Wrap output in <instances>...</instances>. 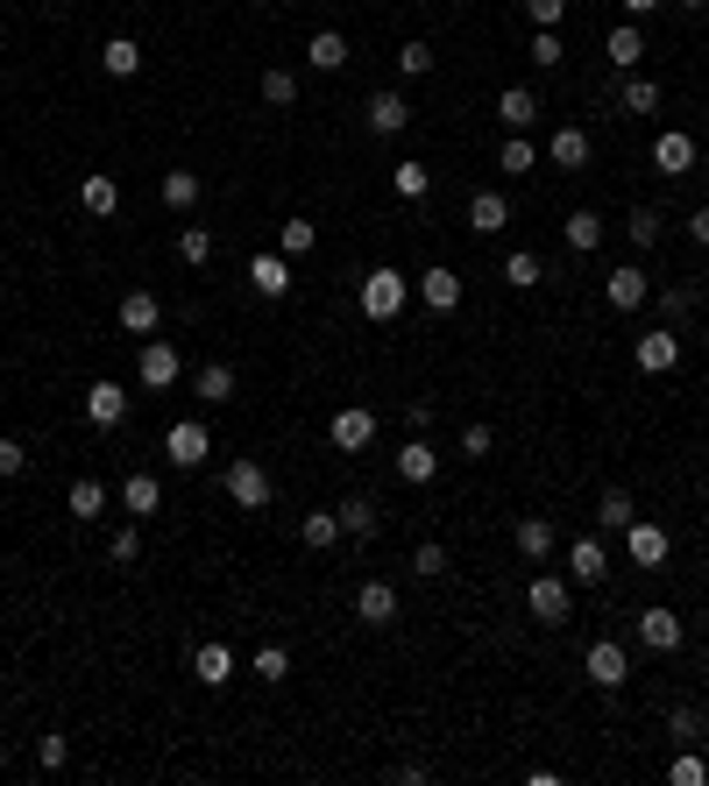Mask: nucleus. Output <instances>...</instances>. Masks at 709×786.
<instances>
[{"label": "nucleus", "mask_w": 709, "mask_h": 786, "mask_svg": "<svg viewBox=\"0 0 709 786\" xmlns=\"http://www.w3.org/2000/svg\"><path fill=\"white\" fill-rule=\"evenodd\" d=\"M532 163H540V149H532L525 136H511L504 149H496V170H511V178H525V170H532Z\"/></svg>", "instance_id": "43"}, {"label": "nucleus", "mask_w": 709, "mask_h": 786, "mask_svg": "<svg viewBox=\"0 0 709 786\" xmlns=\"http://www.w3.org/2000/svg\"><path fill=\"white\" fill-rule=\"evenodd\" d=\"M653 8H660V0H624V14H639V22H646Z\"/></svg>", "instance_id": "59"}, {"label": "nucleus", "mask_w": 709, "mask_h": 786, "mask_svg": "<svg viewBox=\"0 0 709 786\" xmlns=\"http://www.w3.org/2000/svg\"><path fill=\"white\" fill-rule=\"evenodd\" d=\"M191 390H199L206 405H235V369H227V361H206V369H199V382H191Z\"/></svg>", "instance_id": "32"}, {"label": "nucleus", "mask_w": 709, "mask_h": 786, "mask_svg": "<svg viewBox=\"0 0 709 786\" xmlns=\"http://www.w3.org/2000/svg\"><path fill=\"white\" fill-rule=\"evenodd\" d=\"M0 773H8V744H0Z\"/></svg>", "instance_id": "60"}, {"label": "nucleus", "mask_w": 709, "mask_h": 786, "mask_svg": "<svg viewBox=\"0 0 709 786\" xmlns=\"http://www.w3.org/2000/svg\"><path fill=\"white\" fill-rule=\"evenodd\" d=\"M688 8H702V0H688Z\"/></svg>", "instance_id": "61"}, {"label": "nucleus", "mask_w": 709, "mask_h": 786, "mask_svg": "<svg viewBox=\"0 0 709 786\" xmlns=\"http://www.w3.org/2000/svg\"><path fill=\"white\" fill-rule=\"evenodd\" d=\"M305 64H313V71H341V64H348V36H341V29H319L313 43H305Z\"/></svg>", "instance_id": "27"}, {"label": "nucleus", "mask_w": 709, "mask_h": 786, "mask_svg": "<svg viewBox=\"0 0 709 786\" xmlns=\"http://www.w3.org/2000/svg\"><path fill=\"white\" fill-rule=\"evenodd\" d=\"M688 235H696V241L709 248V206H696V213H688Z\"/></svg>", "instance_id": "58"}, {"label": "nucleus", "mask_w": 709, "mask_h": 786, "mask_svg": "<svg viewBox=\"0 0 709 786\" xmlns=\"http://www.w3.org/2000/svg\"><path fill=\"white\" fill-rule=\"evenodd\" d=\"M391 191H397V199H426V191H433V170H426V163H397V170H391Z\"/></svg>", "instance_id": "40"}, {"label": "nucleus", "mask_w": 709, "mask_h": 786, "mask_svg": "<svg viewBox=\"0 0 709 786\" xmlns=\"http://www.w3.org/2000/svg\"><path fill=\"white\" fill-rule=\"evenodd\" d=\"M206 454H214V432H206L199 418H178V426L164 432V461H170V468H199Z\"/></svg>", "instance_id": "4"}, {"label": "nucleus", "mask_w": 709, "mask_h": 786, "mask_svg": "<svg viewBox=\"0 0 709 786\" xmlns=\"http://www.w3.org/2000/svg\"><path fill=\"white\" fill-rule=\"evenodd\" d=\"M681 638H688V630H681V617H674V609H639V645L646 651H681Z\"/></svg>", "instance_id": "9"}, {"label": "nucleus", "mask_w": 709, "mask_h": 786, "mask_svg": "<svg viewBox=\"0 0 709 786\" xmlns=\"http://www.w3.org/2000/svg\"><path fill=\"white\" fill-rule=\"evenodd\" d=\"M79 206H86V213H92V220H107V213H114V206H121V185H114V178H107V170H92V178L79 185Z\"/></svg>", "instance_id": "29"}, {"label": "nucleus", "mask_w": 709, "mask_h": 786, "mask_svg": "<svg viewBox=\"0 0 709 786\" xmlns=\"http://www.w3.org/2000/svg\"><path fill=\"white\" fill-rule=\"evenodd\" d=\"M100 71H107V79H136V71H142V43H136V36H107V43H100Z\"/></svg>", "instance_id": "23"}, {"label": "nucleus", "mask_w": 709, "mask_h": 786, "mask_svg": "<svg viewBox=\"0 0 709 786\" xmlns=\"http://www.w3.org/2000/svg\"><path fill=\"white\" fill-rule=\"evenodd\" d=\"M355 624H370V630L397 624V588L391 581H362L355 588Z\"/></svg>", "instance_id": "8"}, {"label": "nucleus", "mask_w": 709, "mask_h": 786, "mask_svg": "<svg viewBox=\"0 0 709 786\" xmlns=\"http://www.w3.org/2000/svg\"><path fill=\"white\" fill-rule=\"evenodd\" d=\"M660 312H667V319H688V312H696V291H688V283H674V291H660Z\"/></svg>", "instance_id": "55"}, {"label": "nucleus", "mask_w": 709, "mask_h": 786, "mask_svg": "<svg viewBox=\"0 0 709 786\" xmlns=\"http://www.w3.org/2000/svg\"><path fill=\"white\" fill-rule=\"evenodd\" d=\"M433 475H440V454L426 447V439H405V447H397V482H412V489H426L433 482Z\"/></svg>", "instance_id": "14"}, {"label": "nucleus", "mask_w": 709, "mask_h": 786, "mask_svg": "<svg viewBox=\"0 0 709 786\" xmlns=\"http://www.w3.org/2000/svg\"><path fill=\"white\" fill-rule=\"evenodd\" d=\"M418 298H426L433 312H454V305H462V277H454L447 262H433V270L418 277Z\"/></svg>", "instance_id": "25"}, {"label": "nucleus", "mask_w": 709, "mask_h": 786, "mask_svg": "<svg viewBox=\"0 0 709 786\" xmlns=\"http://www.w3.org/2000/svg\"><path fill=\"white\" fill-rule=\"evenodd\" d=\"M327 439L341 454H362L376 439V411H362V405H348V411H334V426H327Z\"/></svg>", "instance_id": "11"}, {"label": "nucleus", "mask_w": 709, "mask_h": 786, "mask_svg": "<svg viewBox=\"0 0 709 786\" xmlns=\"http://www.w3.org/2000/svg\"><path fill=\"white\" fill-rule=\"evenodd\" d=\"M227 496H235L242 510H263V504H270V475H263L256 461H235V468H227Z\"/></svg>", "instance_id": "15"}, {"label": "nucleus", "mask_w": 709, "mask_h": 786, "mask_svg": "<svg viewBox=\"0 0 709 786\" xmlns=\"http://www.w3.org/2000/svg\"><path fill=\"white\" fill-rule=\"evenodd\" d=\"M334 517H341V539H376V504H370V496L334 504Z\"/></svg>", "instance_id": "28"}, {"label": "nucleus", "mask_w": 709, "mask_h": 786, "mask_svg": "<svg viewBox=\"0 0 709 786\" xmlns=\"http://www.w3.org/2000/svg\"><path fill=\"white\" fill-rule=\"evenodd\" d=\"M100 510H107V482H92V475H79V482H71V517H79V525H92Z\"/></svg>", "instance_id": "36"}, {"label": "nucleus", "mask_w": 709, "mask_h": 786, "mask_svg": "<svg viewBox=\"0 0 709 786\" xmlns=\"http://www.w3.org/2000/svg\"><path fill=\"white\" fill-rule=\"evenodd\" d=\"M546 157L561 163V170H589V128H553Z\"/></svg>", "instance_id": "26"}, {"label": "nucleus", "mask_w": 709, "mask_h": 786, "mask_svg": "<svg viewBox=\"0 0 709 786\" xmlns=\"http://www.w3.org/2000/svg\"><path fill=\"white\" fill-rule=\"evenodd\" d=\"M263 100H270V107H292V100H298V71L270 64V71H263Z\"/></svg>", "instance_id": "42"}, {"label": "nucleus", "mask_w": 709, "mask_h": 786, "mask_svg": "<svg viewBox=\"0 0 709 786\" xmlns=\"http://www.w3.org/2000/svg\"><path fill=\"white\" fill-rule=\"evenodd\" d=\"M313 241H319V227H313V220H284V227H277V256H292V262H298V256H313Z\"/></svg>", "instance_id": "38"}, {"label": "nucleus", "mask_w": 709, "mask_h": 786, "mask_svg": "<svg viewBox=\"0 0 709 786\" xmlns=\"http://www.w3.org/2000/svg\"><path fill=\"white\" fill-rule=\"evenodd\" d=\"M631 517H639V504H631V489H603V504H597V525H603V531H624Z\"/></svg>", "instance_id": "37"}, {"label": "nucleus", "mask_w": 709, "mask_h": 786, "mask_svg": "<svg viewBox=\"0 0 709 786\" xmlns=\"http://www.w3.org/2000/svg\"><path fill=\"white\" fill-rule=\"evenodd\" d=\"M618 100H624V113H653V107H660V86H653V79H624Z\"/></svg>", "instance_id": "46"}, {"label": "nucleus", "mask_w": 709, "mask_h": 786, "mask_svg": "<svg viewBox=\"0 0 709 786\" xmlns=\"http://www.w3.org/2000/svg\"><path fill=\"white\" fill-rule=\"evenodd\" d=\"M511 227V199L504 191H475L469 199V235H504Z\"/></svg>", "instance_id": "19"}, {"label": "nucleus", "mask_w": 709, "mask_h": 786, "mask_svg": "<svg viewBox=\"0 0 709 786\" xmlns=\"http://www.w3.org/2000/svg\"><path fill=\"white\" fill-rule=\"evenodd\" d=\"M540 277H546V270H540V256H532V248H519V256H504V283H519V291H532Z\"/></svg>", "instance_id": "44"}, {"label": "nucleus", "mask_w": 709, "mask_h": 786, "mask_svg": "<svg viewBox=\"0 0 709 786\" xmlns=\"http://www.w3.org/2000/svg\"><path fill=\"white\" fill-rule=\"evenodd\" d=\"M114 319H121V334L149 340V334H157V326H164V298H157V291H128V298H121V312H114Z\"/></svg>", "instance_id": "7"}, {"label": "nucleus", "mask_w": 709, "mask_h": 786, "mask_svg": "<svg viewBox=\"0 0 709 786\" xmlns=\"http://www.w3.org/2000/svg\"><path fill=\"white\" fill-rule=\"evenodd\" d=\"M667 779H674V786H702V779H709V765H702V752H681L674 765H667Z\"/></svg>", "instance_id": "48"}, {"label": "nucleus", "mask_w": 709, "mask_h": 786, "mask_svg": "<svg viewBox=\"0 0 709 786\" xmlns=\"http://www.w3.org/2000/svg\"><path fill=\"white\" fill-rule=\"evenodd\" d=\"M525 57H532V64H546V71H553V64H561L568 50H561V36H553V29H532V50H525Z\"/></svg>", "instance_id": "50"}, {"label": "nucleus", "mask_w": 709, "mask_h": 786, "mask_svg": "<svg viewBox=\"0 0 709 786\" xmlns=\"http://www.w3.org/2000/svg\"><path fill=\"white\" fill-rule=\"evenodd\" d=\"M178 256H185V270H206L214 262V235L206 227H178Z\"/></svg>", "instance_id": "39"}, {"label": "nucleus", "mask_w": 709, "mask_h": 786, "mask_svg": "<svg viewBox=\"0 0 709 786\" xmlns=\"http://www.w3.org/2000/svg\"><path fill=\"white\" fill-rule=\"evenodd\" d=\"M36 765H43V773H65V765H71V737L43 730V737H36Z\"/></svg>", "instance_id": "41"}, {"label": "nucleus", "mask_w": 709, "mask_h": 786, "mask_svg": "<svg viewBox=\"0 0 709 786\" xmlns=\"http://www.w3.org/2000/svg\"><path fill=\"white\" fill-rule=\"evenodd\" d=\"M107 553H114L121 567H136V560H142V539H136V525H121V531H114V539H107Z\"/></svg>", "instance_id": "52"}, {"label": "nucleus", "mask_w": 709, "mask_h": 786, "mask_svg": "<svg viewBox=\"0 0 709 786\" xmlns=\"http://www.w3.org/2000/svg\"><path fill=\"white\" fill-rule=\"evenodd\" d=\"M511 546H519V560H546V553H553V525H546V517H519Z\"/></svg>", "instance_id": "30"}, {"label": "nucleus", "mask_w": 709, "mask_h": 786, "mask_svg": "<svg viewBox=\"0 0 709 786\" xmlns=\"http://www.w3.org/2000/svg\"><path fill=\"white\" fill-rule=\"evenodd\" d=\"M582 674H589V687H603V695H618V687L631 680V651L618 645V638H597L582 651Z\"/></svg>", "instance_id": "2"}, {"label": "nucleus", "mask_w": 709, "mask_h": 786, "mask_svg": "<svg viewBox=\"0 0 709 786\" xmlns=\"http://www.w3.org/2000/svg\"><path fill=\"white\" fill-rule=\"evenodd\" d=\"M490 447H496V432L483 426V418H475V426H462V454H469V461H483Z\"/></svg>", "instance_id": "53"}, {"label": "nucleus", "mask_w": 709, "mask_h": 786, "mask_svg": "<svg viewBox=\"0 0 709 786\" xmlns=\"http://www.w3.org/2000/svg\"><path fill=\"white\" fill-rule=\"evenodd\" d=\"M603 50H610V64H618V71H639V57H646V36L624 22V29H610V43H603Z\"/></svg>", "instance_id": "35"}, {"label": "nucleus", "mask_w": 709, "mask_h": 786, "mask_svg": "<svg viewBox=\"0 0 709 786\" xmlns=\"http://www.w3.org/2000/svg\"><path fill=\"white\" fill-rule=\"evenodd\" d=\"M603 298H610V312H639V305L653 298V283H646L639 262H624V270H610V277H603Z\"/></svg>", "instance_id": "5"}, {"label": "nucleus", "mask_w": 709, "mask_h": 786, "mask_svg": "<svg viewBox=\"0 0 709 786\" xmlns=\"http://www.w3.org/2000/svg\"><path fill=\"white\" fill-rule=\"evenodd\" d=\"M561 235H568V248H574V256H597V241H603V220L582 206V213H568V227H561Z\"/></svg>", "instance_id": "34"}, {"label": "nucleus", "mask_w": 709, "mask_h": 786, "mask_svg": "<svg viewBox=\"0 0 709 786\" xmlns=\"http://www.w3.org/2000/svg\"><path fill=\"white\" fill-rule=\"evenodd\" d=\"M653 170H667V178H681V170H696V136H681V128H667V136L653 142Z\"/></svg>", "instance_id": "21"}, {"label": "nucleus", "mask_w": 709, "mask_h": 786, "mask_svg": "<svg viewBox=\"0 0 709 786\" xmlns=\"http://www.w3.org/2000/svg\"><path fill=\"white\" fill-rule=\"evenodd\" d=\"M121 510L128 517H149V510H164V482H157V475H121Z\"/></svg>", "instance_id": "22"}, {"label": "nucleus", "mask_w": 709, "mask_h": 786, "mask_svg": "<svg viewBox=\"0 0 709 786\" xmlns=\"http://www.w3.org/2000/svg\"><path fill=\"white\" fill-rule=\"evenodd\" d=\"M412 574H426V581H440V574H447V546H433V539H426V546L412 553Z\"/></svg>", "instance_id": "51"}, {"label": "nucleus", "mask_w": 709, "mask_h": 786, "mask_svg": "<svg viewBox=\"0 0 709 786\" xmlns=\"http://www.w3.org/2000/svg\"><path fill=\"white\" fill-rule=\"evenodd\" d=\"M86 418H92V426H121V418H128V390H121L114 376H100V382L86 390Z\"/></svg>", "instance_id": "13"}, {"label": "nucleus", "mask_w": 709, "mask_h": 786, "mask_svg": "<svg viewBox=\"0 0 709 786\" xmlns=\"http://www.w3.org/2000/svg\"><path fill=\"white\" fill-rule=\"evenodd\" d=\"M397 71H405V79H426V71H433V43H418V36H412V43L397 50Z\"/></svg>", "instance_id": "47"}, {"label": "nucleus", "mask_w": 709, "mask_h": 786, "mask_svg": "<svg viewBox=\"0 0 709 786\" xmlns=\"http://www.w3.org/2000/svg\"><path fill=\"white\" fill-rule=\"evenodd\" d=\"M624 235H631V248H653V241H660V213H653V206H631Z\"/></svg>", "instance_id": "45"}, {"label": "nucleus", "mask_w": 709, "mask_h": 786, "mask_svg": "<svg viewBox=\"0 0 709 786\" xmlns=\"http://www.w3.org/2000/svg\"><path fill=\"white\" fill-rule=\"evenodd\" d=\"M178 376H185L178 348H170V340H142V382H149V390H170Z\"/></svg>", "instance_id": "17"}, {"label": "nucleus", "mask_w": 709, "mask_h": 786, "mask_svg": "<svg viewBox=\"0 0 709 786\" xmlns=\"http://www.w3.org/2000/svg\"><path fill=\"white\" fill-rule=\"evenodd\" d=\"M568 574H574L582 588H597L603 574H610V553H603V539H597V531H582V539L568 546Z\"/></svg>", "instance_id": "12"}, {"label": "nucleus", "mask_w": 709, "mask_h": 786, "mask_svg": "<svg viewBox=\"0 0 709 786\" xmlns=\"http://www.w3.org/2000/svg\"><path fill=\"white\" fill-rule=\"evenodd\" d=\"M568 609H574V588L561 581V574H532V581H525V617L568 624Z\"/></svg>", "instance_id": "3"}, {"label": "nucleus", "mask_w": 709, "mask_h": 786, "mask_svg": "<svg viewBox=\"0 0 709 786\" xmlns=\"http://www.w3.org/2000/svg\"><path fill=\"white\" fill-rule=\"evenodd\" d=\"M405 298H412V277L391 270V262L362 277V319H397V312H405Z\"/></svg>", "instance_id": "1"}, {"label": "nucleus", "mask_w": 709, "mask_h": 786, "mask_svg": "<svg viewBox=\"0 0 709 786\" xmlns=\"http://www.w3.org/2000/svg\"><path fill=\"white\" fill-rule=\"evenodd\" d=\"M22 468H29L22 439H0V482H8V475H22Z\"/></svg>", "instance_id": "56"}, {"label": "nucleus", "mask_w": 709, "mask_h": 786, "mask_svg": "<svg viewBox=\"0 0 709 786\" xmlns=\"http://www.w3.org/2000/svg\"><path fill=\"white\" fill-rule=\"evenodd\" d=\"M191 680H199V687H227V680H235V651H227V645H199V651H191Z\"/></svg>", "instance_id": "24"}, {"label": "nucleus", "mask_w": 709, "mask_h": 786, "mask_svg": "<svg viewBox=\"0 0 709 786\" xmlns=\"http://www.w3.org/2000/svg\"><path fill=\"white\" fill-rule=\"evenodd\" d=\"M284 674H292V651H284V645H263V651H256V680H284Z\"/></svg>", "instance_id": "49"}, {"label": "nucleus", "mask_w": 709, "mask_h": 786, "mask_svg": "<svg viewBox=\"0 0 709 786\" xmlns=\"http://www.w3.org/2000/svg\"><path fill=\"white\" fill-rule=\"evenodd\" d=\"M674 361H681V334H674V326H660V334L639 340V376H667Z\"/></svg>", "instance_id": "16"}, {"label": "nucleus", "mask_w": 709, "mask_h": 786, "mask_svg": "<svg viewBox=\"0 0 709 786\" xmlns=\"http://www.w3.org/2000/svg\"><path fill=\"white\" fill-rule=\"evenodd\" d=\"M362 113H370L376 136H405V128H412V100H405V92H391V86L370 92V107H362Z\"/></svg>", "instance_id": "10"}, {"label": "nucleus", "mask_w": 709, "mask_h": 786, "mask_svg": "<svg viewBox=\"0 0 709 786\" xmlns=\"http://www.w3.org/2000/svg\"><path fill=\"white\" fill-rule=\"evenodd\" d=\"M667 730H674L681 744H696V730H702V723H696V708H674V716H667Z\"/></svg>", "instance_id": "57"}, {"label": "nucleus", "mask_w": 709, "mask_h": 786, "mask_svg": "<svg viewBox=\"0 0 709 786\" xmlns=\"http://www.w3.org/2000/svg\"><path fill=\"white\" fill-rule=\"evenodd\" d=\"M298 539L313 546V553H327V546L341 539V517H334V510H305V517H298Z\"/></svg>", "instance_id": "33"}, {"label": "nucleus", "mask_w": 709, "mask_h": 786, "mask_svg": "<svg viewBox=\"0 0 709 786\" xmlns=\"http://www.w3.org/2000/svg\"><path fill=\"white\" fill-rule=\"evenodd\" d=\"M496 121H504L511 136H525V128L540 121V92H525V86H504V92H496Z\"/></svg>", "instance_id": "18"}, {"label": "nucleus", "mask_w": 709, "mask_h": 786, "mask_svg": "<svg viewBox=\"0 0 709 786\" xmlns=\"http://www.w3.org/2000/svg\"><path fill=\"white\" fill-rule=\"evenodd\" d=\"M525 14H532V29H561L568 0H525Z\"/></svg>", "instance_id": "54"}, {"label": "nucleus", "mask_w": 709, "mask_h": 786, "mask_svg": "<svg viewBox=\"0 0 709 786\" xmlns=\"http://www.w3.org/2000/svg\"><path fill=\"white\" fill-rule=\"evenodd\" d=\"M667 546H674V539H667L660 525H646V517H631V525H624V553H631V567H667Z\"/></svg>", "instance_id": "6"}, {"label": "nucleus", "mask_w": 709, "mask_h": 786, "mask_svg": "<svg viewBox=\"0 0 709 786\" xmlns=\"http://www.w3.org/2000/svg\"><path fill=\"white\" fill-rule=\"evenodd\" d=\"M157 199L170 206V213H191V206H199V178H191V170H164Z\"/></svg>", "instance_id": "31"}, {"label": "nucleus", "mask_w": 709, "mask_h": 786, "mask_svg": "<svg viewBox=\"0 0 709 786\" xmlns=\"http://www.w3.org/2000/svg\"><path fill=\"white\" fill-rule=\"evenodd\" d=\"M248 283H256V298H284V291H292V256H277V248H270V256H256V262H248Z\"/></svg>", "instance_id": "20"}]
</instances>
